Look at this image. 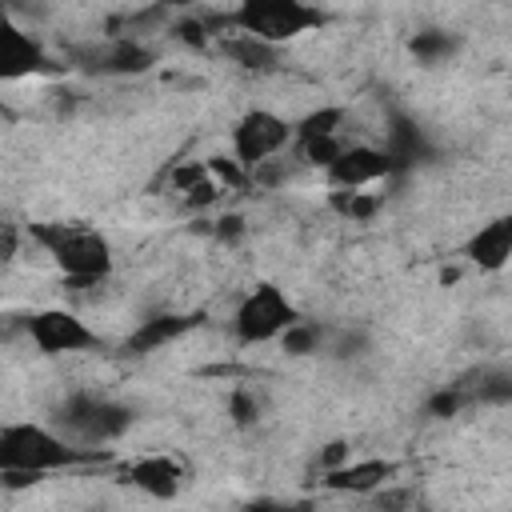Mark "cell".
Instances as JSON below:
<instances>
[{"instance_id":"6","label":"cell","mask_w":512,"mask_h":512,"mask_svg":"<svg viewBox=\"0 0 512 512\" xmlns=\"http://www.w3.org/2000/svg\"><path fill=\"white\" fill-rule=\"evenodd\" d=\"M288 140H296V128L284 116H276L268 108H252L232 128V156L252 172L256 164L272 160Z\"/></svg>"},{"instance_id":"11","label":"cell","mask_w":512,"mask_h":512,"mask_svg":"<svg viewBox=\"0 0 512 512\" xmlns=\"http://www.w3.org/2000/svg\"><path fill=\"white\" fill-rule=\"evenodd\" d=\"M196 324H200V316H192V312H160V316H148V320H140V328L124 340V352H132V356L160 352L164 344L180 340V336L192 332Z\"/></svg>"},{"instance_id":"21","label":"cell","mask_w":512,"mask_h":512,"mask_svg":"<svg viewBox=\"0 0 512 512\" xmlns=\"http://www.w3.org/2000/svg\"><path fill=\"white\" fill-rule=\"evenodd\" d=\"M228 416H232L240 428H248V424H256V416H260V400H256L248 388H236V392L228 396Z\"/></svg>"},{"instance_id":"14","label":"cell","mask_w":512,"mask_h":512,"mask_svg":"<svg viewBox=\"0 0 512 512\" xmlns=\"http://www.w3.org/2000/svg\"><path fill=\"white\" fill-rule=\"evenodd\" d=\"M392 472H396V464H388V460H348V464L324 472V484L336 492H360L364 496V492L388 484Z\"/></svg>"},{"instance_id":"23","label":"cell","mask_w":512,"mask_h":512,"mask_svg":"<svg viewBox=\"0 0 512 512\" xmlns=\"http://www.w3.org/2000/svg\"><path fill=\"white\" fill-rule=\"evenodd\" d=\"M316 464H320V472H332V468L348 464V444H344V440H332V444L316 456Z\"/></svg>"},{"instance_id":"17","label":"cell","mask_w":512,"mask_h":512,"mask_svg":"<svg viewBox=\"0 0 512 512\" xmlns=\"http://www.w3.org/2000/svg\"><path fill=\"white\" fill-rule=\"evenodd\" d=\"M328 204H332L344 220H372L376 208H380V196L368 192V188H336Z\"/></svg>"},{"instance_id":"7","label":"cell","mask_w":512,"mask_h":512,"mask_svg":"<svg viewBox=\"0 0 512 512\" xmlns=\"http://www.w3.org/2000/svg\"><path fill=\"white\" fill-rule=\"evenodd\" d=\"M24 332L28 340L48 352V356H68V352H88V348H100V336L76 316V312H64V308H44V312H32L24 320Z\"/></svg>"},{"instance_id":"18","label":"cell","mask_w":512,"mask_h":512,"mask_svg":"<svg viewBox=\"0 0 512 512\" xmlns=\"http://www.w3.org/2000/svg\"><path fill=\"white\" fill-rule=\"evenodd\" d=\"M452 52H456V36H448V32H440V28H424V32L412 36V56H416L420 64H440V60H448Z\"/></svg>"},{"instance_id":"16","label":"cell","mask_w":512,"mask_h":512,"mask_svg":"<svg viewBox=\"0 0 512 512\" xmlns=\"http://www.w3.org/2000/svg\"><path fill=\"white\" fill-rule=\"evenodd\" d=\"M148 64H152L148 48H140L136 40H116V44H108V48L96 56L92 68H100V72H144Z\"/></svg>"},{"instance_id":"19","label":"cell","mask_w":512,"mask_h":512,"mask_svg":"<svg viewBox=\"0 0 512 512\" xmlns=\"http://www.w3.org/2000/svg\"><path fill=\"white\" fill-rule=\"evenodd\" d=\"M344 108L340 104H324V108H316V112H308L300 124H296V140H308V136H336L340 132V124H344Z\"/></svg>"},{"instance_id":"13","label":"cell","mask_w":512,"mask_h":512,"mask_svg":"<svg viewBox=\"0 0 512 512\" xmlns=\"http://www.w3.org/2000/svg\"><path fill=\"white\" fill-rule=\"evenodd\" d=\"M124 476H128V484H136L140 492L160 496V500H172L180 492V480H184V472L172 456H140L128 464Z\"/></svg>"},{"instance_id":"3","label":"cell","mask_w":512,"mask_h":512,"mask_svg":"<svg viewBox=\"0 0 512 512\" xmlns=\"http://www.w3.org/2000/svg\"><path fill=\"white\" fill-rule=\"evenodd\" d=\"M324 20L328 16L320 8H312L308 0H240V8L232 16H224L228 28H240L268 44L296 40V36L320 28Z\"/></svg>"},{"instance_id":"5","label":"cell","mask_w":512,"mask_h":512,"mask_svg":"<svg viewBox=\"0 0 512 512\" xmlns=\"http://www.w3.org/2000/svg\"><path fill=\"white\" fill-rule=\"evenodd\" d=\"M60 424H64L80 444H108V440H116V436L128 432L132 408H124V404H116V400H104V396H92V392H76V396L64 400Z\"/></svg>"},{"instance_id":"12","label":"cell","mask_w":512,"mask_h":512,"mask_svg":"<svg viewBox=\"0 0 512 512\" xmlns=\"http://www.w3.org/2000/svg\"><path fill=\"white\" fill-rule=\"evenodd\" d=\"M384 148H388V156L400 164V172H408V168H416V164H428V160L436 156L432 144H428V136H424V128H420L416 120H408L404 112H392V116H388Z\"/></svg>"},{"instance_id":"26","label":"cell","mask_w":512,"mask_h":512,"mask_svg":"<svg viewBox=\"0 0 512 512\" xmlns=\"http://www.w3.org/2000/svg\"><path fill=\"white\" fill-rule=\"evenodd\" d=\"M4 260H16V224H4V248H0Z\"/></svg>"},{"instance_id":"15","label":"cell","mask_w":512,"mask_h":512,"mask_svg":"<svg viewBox=\"0 0 512 512\" xmlns=\"http://www.w3.org/2000/svg\"><path fill=\"white\" fill-rule=\"evenodd\" d=\"M224 56H232L240 68H268L272 60H276V44H268V40H256V36H248V32H228L224 36Z\"/></svg>"},{"instance_id":"8","label":"cell","mask_w":512,"mask_h":512,"mask_svg":"<svg viewBox=\"0 0 512 512\" xmlns=\"http://www.w3.org/2000/svg\"><path fill=\"white\" fill-rule=\"evenodd\" d=\"M332 188H372L388 176L400 172V164L388 156V148H372V144H348L328 168Z\"/></svg>"},{"instance_id":"20","label":"cell","mask_w":512,"mask_h":512,"mask_svg":"<svg viewBox=\"0 0 512 512\" xmlns=\"http://www.w3.org/2000/svg\"><path fill=\"white\" fill-rule=\"evenodd\" d=\"M280 344H284V352H288V356H312V352L324 344V328H320V324H312V320H296V324H288V328H284Z\"/></svg>"},{"instance_id":"4","label":"cell","mask_w":512,"mask_h":512,"mask_svg":"<svg viewBox=\"0 0 512 512\" xmlns=\"http://www.w3.org/2000/svg\"><path fill=\"white\" fill-rule=\"evenodd\" d=\"M296 320H300L296 304H292L276 284H256L252 292H244L240 304H236V316H232L236 336H240L244 344L276 340V336H284V328L296 324Z\"/></svg>"},{"instance_id":"2","label":"cell","mask_w":512,"mask_h":512,"mask_svg":"<svg viewBox=\"0 0 512 512\" xmlns=\"http://www.w3.org/2000/svg\"><path fill=\"white\" fill-rule=\"evenodd\" d=\"M88 456L92 448H76L52 428L32 424V420H12L0 428V468H12V472L40 476V472H56L76 460H88Z\"/></svg>"},{"instance_id":"24","label":"cell","mask_w":512,"mask_h":512,"mask_svg":"<svg viewBox=\"0 0 512 512\" xmlns=\"http://www.w3.org/2000/svg\"><path fill=\"white\" fill-rule=\"evenodd\" d=\"M176 32H180L184 44H196V48L208 44V24L204 20H184V24H176Z\"/></svg>"},{"instance_id":"10","label":"cell","mask_w":512,"mask_h":512,"mask_svg":"<svg viewBox=\"0 0 512 512\" xmlns=\"http://www.w3.org/2000/svg\"><path fill=\"white\" fill-rule=\"evenodd\" d=\"M464 256L484 272H500L512 260V212H504V216L488 220L484 228H476L472 240L464 244Z\"/></svg>"},{"instance_id":"22","label":"cell","mask_w":512,"mask_h":512,"mask_svg":"<svg viewBox=\"0 0 512 512\" xmlns=\"http://www.w3.org/2000/svg\"><path fill=\"white\" fill-rule=\"evenodd\" d=\"M460 404H464V396H460L456 388H444V392H436V396L428 400V412H432V416H456Z\"/></svg>"},{"instance_id":"1","label":"cell","mask_w":512,"mask_h":512,"mask_svg":"<svg viewBox=\"0 0 512 512\" xmlns=\"http://www.w3.org/2000/svg\"><path fill=\"white\" fill-rule=\"evenodd\" d=\"M28 236L56 260V268L72 280V284H96L112 272V248L108 240L88 228V224H28Z\"/></svg>"},{"instance_id":"25","label":"cell","mask_w":512,"mask_h":512,"mask_svg":"<svg viewBox=\"0 0 512 512\" xmlns=\"http://www.w3.org/2000/svg\"><path fill=\"white\" fill-rule=\"evenodd\" d=\"M244 232V220L240 216H224V220H216V236L220 240H236Z\"/></svg>"},{"instance_id":"9","label":"cell","mask_w":512,"mask_h":512,"mask_svg":"<svg viewBox=\"0 0 512 512\" xmlns=\"http://www.w3.org/2000/svg\"><path fill=\"white\" fill-rule=\"evenodd\" d=\"M48 68H52V60L40 48V40L28 36L20 24H4V32H0V72H4V80H20V76H32V72H48Z\"/></svg>"}]
</instances>
